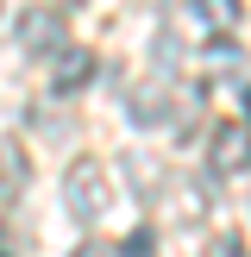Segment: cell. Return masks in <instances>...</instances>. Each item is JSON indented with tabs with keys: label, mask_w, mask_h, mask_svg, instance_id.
Returning <instances> with one entry per match:
<instances>
[{
	"label": "cell",
	"mask_w": 251,
	"mask_h": 257,
	"mask_svg": "<svg viewBox=\"0 0 251 257\" xmlns=\"http://www.w3.org/2000/svg\"><path fill=\"white\" fill-rule=\"evenodd\" d=\"M238 170H251V119L213 125V176H238Z\"/></svg>",
	"instance_id": "3957f363"
},
{
	"label": "cell",
	"mask_w": 251,
	"mask_h": 257,
	"mask_svg": "<svg viewBox=\"0 0 251 257\" xmlns=\"http://www.w3.org/2000/svg\"><path fill=\"white\" fill-rule=\"evenodd\" d=\"M245 113H251V88H245Z\"/></svg>",
	"instance_id": "5bb4252c"
},
{
	"label": "cell",
	"mask_w": 251,
	"mask_h": 257,
	"mask_svg": "<svg viewBox=\"0 0 251 257\" xmlns=\"http://www.w3.org/2000/svg\"><path fill=\"white\" fill-rule=\"evenodd\" d=\"M94 82V50H57V63H50V94H82V88Z\"/></svg>",
	"instance_id": "5b68a950"
},
{
	"label": "cell",
	"mask_w": 251,
	"mask_h": 257,
	"mask_svg": "<svg viewBox=\"0 0 251 257\" xmlns=\"http://www.w3.org/2000/svg\"><path fill=\"white\" fill-rule=\"evenodd\" d=\"M32 188V157L19 138H0V201H19Z\"/></svg>",
	"instance_id": "8992f818"
},
{
	"label": "cell",
	"mask_w": 251,
	"mask_h": 257,
	"mask_svg": "<svg viewBox=\"0 0 251 257\" xmlns=\"http://www.w3.org/2000/svg\"><path fill=\"white\" fill-rule=\"evenodd\" d=\"M69 257H113V245H107V238H82Z\"/></svg>",
	"instance_id": "7c38bea8"
},
{
	"label": "cell",
	"mask_w": 251,
	"mask_h": 257,
	"mask_svg": "<svg viewBox=\"0 0 251 257\" xmlns=\"http://www.w3.org/2000/svg\"><path fill=\"white\" fill-rule=\"evenodd\" d=\"M213 257H245V238H220V251Z\"/></svg>",
	"instance_id": "4fadbf2b"
},
{
	"label": "cell",
	"mask_w": 251,
	"mask_h": 257,
	"mask_svg": "<svg viewBox=\"0 0 251 257\" xmlns=\"http://www.w3.org/2000/svg\"><path fill=\"white\" fill-rule=\"evenodd\" d=\"M207 63H213V69H238V63H245V50L220 38V44H207Z\"/></svg>",
	"instance_id": "8fae6325"
},
{
	"label": "cell",
	"mask_w": 251,
	"mask_h": 257,
	"mask_svg": "<svg viewBox=\"0 0 251 257\" xmlns=\"http://www.w3.org/2000/svg\"><path fill=\"white\" fill-rule=\"evenodd\" d=\"M195 19L220 32V25H232V19H238V0H195Z\"/></svg>",
	"instance_id": "ba28073f"
},
{
	"label": "cell",
	"mask_w": 251,
	"mask_h": 257,
	"mask_svg": "<svg viewBox=\"0 0 251 257\" xmlns=\"http://www.w3.org/2000/svg\"><path fill=\"white\" fill-rule=\"evenodd\" d=\"M25 245H32V232L19 238V213H0V257H19Z\"/></svg>",
	"instance_id": "9c48e42d"
},
{
	"label": "cell",
	"mask_w": 251,
	"mask_h": 257,
	"mask_svg": "<svg viewBox=\"0 0 251 257\" xmlns=\"http://www.w3.org/2000/svg\"><path fill=\"white\" fill-rule=\"evenodd\" d=\"M63 201H69V213H75V220H88V226H94L100 213L113 207L107 170H100L94 157H75V163H69V176H63Z\"/></svg>",
	"instance_id": "6da1fadb"
},
{
	"label": "cell",
	"mask_w": 251,
	"mask_h": 257,
	"mask_svg": "<svg viewBox=\"0 0 251 257\" xmlns=\"http://www.w3.org/2000/svg\"><path fill=\"white\" fill-rule=\"evenodd\" d=\"M113 257H157V232H151V226H138L126 245H113Z\"/></svg>",
	"instance_id": "30bf717a"
},
{
	"label": "cell",
	"mask_w": 251,
	"mask_h": 257,
	"mask_svg": "<svg viewBox=\"0 0 251 257\" xmlns=\"http://www.w3.org/2000/svg\"><path fill=\"white\" fill-rule=\"evenodd\" d=\"M126 176H132L138 201H151V195L163 188V170H157V157H145V151H132V157H126Z\"/></svg>",
	"instance_id": "52a82bcc"
},
{
	"label": "cell",
	"mask_w": 251,
	"mask_h": 257,
	"mask_svg": "<svg viewBox=\"0 0 251 257\" xmlns=\"http://www.w3.org/2000/svg\"><path fill=\"white\" fill-rule=\"evenodd\" d=\"M63 38H69V13H57V7H25L19 25H13V44L25 57H57Z\"/></svg>",
	"instance_id": "7a4b0ae2"
},
{
	"label": "cell",
	"mask_w": 251,
	"mask_h": 257,
	"mask_svg": "<svg viewBox=\"0 0 251 257\" xmlns=\"http://www.w3.org/2000/svg\"><path fill=\"white\" fill-rule=\"evenodd\" d=\"M176 113V88L170 82H138V88H126V119L132 125H163Z\"/></svg>",
	"instance_id": "277c9868"
}]
</instances>
